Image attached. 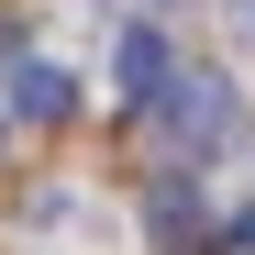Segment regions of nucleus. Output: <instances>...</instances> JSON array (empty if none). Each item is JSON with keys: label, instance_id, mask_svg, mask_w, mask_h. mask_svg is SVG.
I'll return each instance as SVG.
<instances>
[{"label": "nucleus", "instance_id": "nucleus-1", "mask_svg": "<svg viewBox=\"0 0 255 255\" xmlns=\"http://www.w3.org/2000/svg\"><path fill=\"white\" fill-rule=\"evenodd\" d=\"M155 122H166V144H178V155H211V144L244 133V89H233L222 67H178V89H166Z\"/></svg>", "mask_w": 255, "mask_h": 255}, {"label": "nucleus", "instance_id": "nucleus-2", "mask_svg": "<svg viewBox=\"0 0 255 255\" xmlns=\"http://www.w3.org/2000/svg\"><path fill=\"white\" fill-rule=\"evenodd\" d=\"M111 78H122V100L155 122V111H166V89H178V45H166L155 22H122V45H111Z\"/></svg>", "mask_w": 255, "mask_h": 255}, {"label": "nucleus", "instance_id": "nucleus-3", "mask_svg": "<svg viewBox=\"0 0 255 255\" xmlns=\"http://www.w3.org/2000/svg\"><path fill=\"white\" fill-rule=\"evenodd\" d=\"M67 111H78V78H67V67H45V56H22V67H11V122L56 133Z\"/></svg>", "mask_w": 255, "mask_h": 255}, {"label": "nucleus", "instance_id": "nucleus-4", "mask_svg": "<svg viewBox=\"0 0 255 255\" xmlns=\"http://www.w3.org/2000/svg\"><path fill=\"white\" fill-rule=\"evenodd\" d=\"M144 222H155L166 255H189V244H200V189H189V166H166V178L144 189Z\"/></svg>", "mask_w": 255, "mask_h": 255}, {"label": "nucleus", "instance_id": "nucleus-5", "mask_svg": "<svg viewBox=\"0 0 255 255\" xmlns=\"http://www.w3.org/2000/svg\"><path fill=\"white\" fill-rule=\"evenodd\" d=\"M211 255H255V211H233V222L211 233Z\"/></svg>", "mask_w": 255, "mask_h": 255}, {"label": "nucleus", "instance_id": "nucleus-6", "mask_svg": "<svg viewBox=\"0 0 255 255\" xmlns=\"http://www.w3.org/2000/svg\"><path fill=\"white\" fill-rule=\"evenodd\" d=\"M222 22H233V45H255V0H222Z\"/></svg>", "mask_w": 255, "mask_h": 255}, {"label": "nucleus", "instance_id": "nucleus-7", "mask_svg": "<svg viewBox=\"0 0 255 255\" xmlns=\"http://www.w3.org/2000/svg\"><path fill=\"white\" fill-rule=\"evenodd\" d=\"M0 56H22V22H0Z\"/></svg>", "mask_w": 255, "mask_h": 255}]
</instances>
